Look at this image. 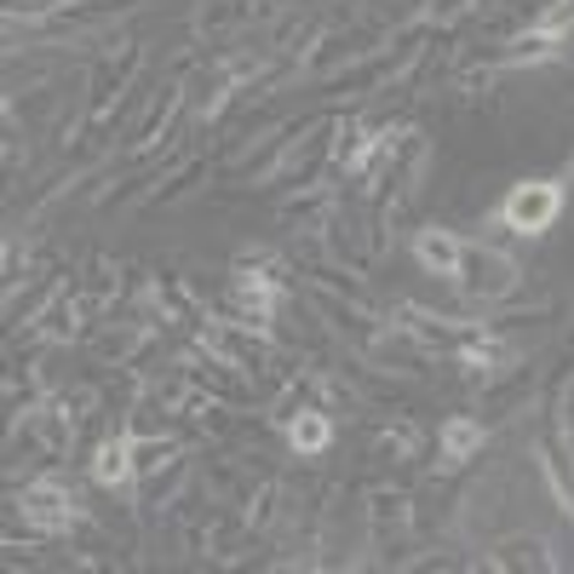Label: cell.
I'll return each instance as SVG.
<instances>
[{
    "label": "cell",
    "mask_w": 574,
    "mask_h": 574,
    "mask_svg": "<svg viewBox=\"0 0 574 574\" xmlns=\"http://www.w3.org/2000/svg\"><path fill=\"white\" fill-rule=\"evenodd\" d=\"M558 213H563V190H558L552 179H529V184H517V190L506 195V207H500V218L511 224L517 236H545Z\"/></svg>",
    "instance_id": "cell-1"
},
{
    "label": "cell",
    "mask_w": 574,
    "mask_h": 574,
    "mask_svg": "<svg viewBox=\"0 0 574 574\" xmlns=\"http://www.w3.org/2000/svg\"><path fill=\"white\" fill-rule=\"evenodd\" d=\"M454 282H460L471 299H506V293L517 288V265L500 259V254H483V247H465Z\"/></svg>",
    "instance_id": "cell-2"
},
{
    "label": "cell",
    "mask_w": 574,
    "mask_h": 574,
    "mask_svg": "<svg viewBox=\"0 0 574 574\" xmlns=\"http://www.w3.org/2000/svg\"><path fill=\"white\" fill-rule=\"evenodd\" d=\"M23 517L35 522V529H46V534H58V529H69L75 517V494L69 488H58V483H35V488H23Z\"/></svg>",
    "instance_id": "cell-3"
},
{
    "label": "cell",
    "mask_w": 574,
    "mask_h": 574,
    "mask_svg": "<svg viewBox=\"0 0 574 574\" xmlns=\"http://www.w3.org/2000/svg\"><path fill=\"white\" fill-rule=\"evenodd\" d=\"M414 254H419V265L431 270V277H442V282H454L460 277V259H465V241L454 236V230H419V241H414Z\"/></svg>",
    "instance_id": "cell-4"
},
{
    "label": "cell",
    "mask_w": 574,
    "mask_h": 574,
    "mask_svg": "<svg viewBox=\"0 0 574 574\" xmlns=\"http://www.w3.org/2000/svg\"><path fill=\"white\" fill-rule=\"evenodd\" d=\"M92 477L104 488H127L138 477V442L133 437H110L104 448H98V460H92Z\"/></svg>",
    "instance_id": "cell-5"
},
{
    "label": "cell",
    "mask_w": 574,
    "mask_h": 574,
    "mask_svg": "<svg viewBox=\"0 0 574 574\" xmlns=\"http://www.w3.org/2000/svg\"><path fill=\"white\" fill-rule=\"evenodd\" d=\"M477 448H483V426H477V419H448V426H442V460L448 465L471 460Z\"/></svg>",
    "instance_id": "cell-6"
},
{
    "label": "cell",
    "mask_w": 574,
    "mask_h": 574,
    "mask_svg": "<svg viewBox=\"0 0 574 574\" xmlns=\"http://www.w3.org/2000/svg\"><path fill=\"white\" fill-rule=\"evenodd\" d=\"M288 437H293V448L299 454H322V448H328V437H334V426H328V414H316V408H305L288 426Z\"/></svg>",
    "instance_id": "cell-7"
}]
</instances>
